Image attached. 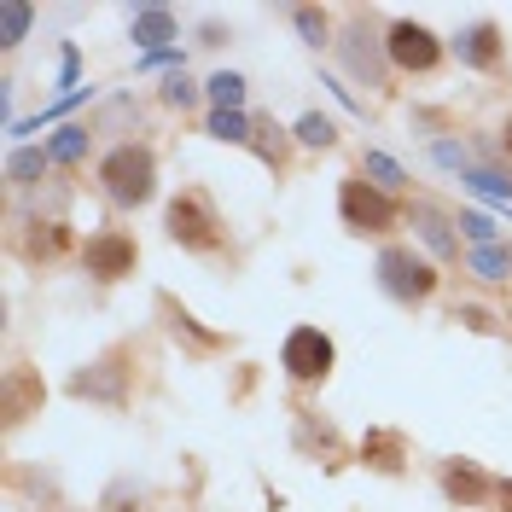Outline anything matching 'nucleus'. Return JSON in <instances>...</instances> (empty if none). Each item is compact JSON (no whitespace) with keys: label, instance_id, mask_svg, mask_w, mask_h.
Segmentation results:
<instances>
[{"label":"nucleus","instance_id":"8","mask_svg":"<svg viewBox=\"0 0 512 512\" xmlns=\"http://www.w3.org/2000/svg\"><path fill=\"white\" fill-rule=\"evenodd\" d=\"M443 495L454 501V507H483L489 478H483L472 460H448V466H443Z\"/></svg>","mask_w":512,"mask_h":512},{"label":"nucleus","instance_id":"23","mask_svg":"<svg viewBox=\"0 0 512 512\" xmlns=\"http://www.w3.org/2000/svg\"><path fill=\"white\" fill-rule=\"evenodd\" d=\"M367 454H379V466H396V454H402V443H396L390 431H379V437H367Z\"/></svg>","mask_w":512,"mask_h":512},{"label":"nucleus","instance_id":"19","mask_svg":"<svg viewBox=\"0 0 512 512\" xmlns=\"http://www.w3.org/2000/svg\"><path fill=\"white\" fill-rule=\"evenodd\" d=\"M88 152V128H59V140H53V158L59 163H76Z\"/></svg>","mask_w":512,"mask_h":512},{"label":"nucleus","instance_id":"5","mask_svg":"<svg viewBox=\"0 0 512 512\" xmlns=\"http://www.w3.org/2000/svg\"><path fill=\"white\" fill-rule=\"evenodd\" d=\"M338 210H344V222H350L355 233H384V227L396 222L390 192L367 187V181H344V187H338Z\"/></svg>","mask_w":512,"mask_h":512},{"label":"nucleus","instance_id":"20","mask_svg":"<svg viewBox=\"0 0 512 512\" xmlns=\"http://www.w3.org/2000/svg\"><path fill=\"white\" fill-rule=\"evenodd\" d=\"M0 24H6V47L24 41V30H30V6H24V0H6V6H0Z\"/></svg>","mask_w":512,"mask_h":512},{"label":"nucleus","instance_id":"16","mask_svg":"<svg viewBox=\"0 0 512 512\" xmlns=\"http://www.w3.org/2000/svg\"><path fill=\"white\" fill-rule=\"evenodd\" d=\"M210 134L216 140H251V117L245 111H210Z\"/></svg>","mask_w":512,"mask_h":512},{"label":"nucleus","instance_id":"22","mask_svg":"<svg viewBox=\"0 0 512 512\" xmlns=\"http://www.w3.org/2000/svg\"><path fill=\"white\" fill-rule=\"evenodd\" d=\"M466 181H472L483 198H507V192H512V181H507V175H495V169H472Z\"/></svg>","mask_w":512,"mask_h":512},{"label":"nucleus","instance_id":"27","mask_svg":"<svg viewBox=\"0 0 512 512\" xmlns=\"http://www.w3.org/2000/svg\"><path fill=\"white\" fill-rule=\"evenodd\" d=\"M501 140H507V146H512V123H507V134H501Z\"/></svg>","mask_w":512,"mask_h":512},{"label":"nucleus","instance_id":"7","mask_svg":"<svg viewBox=\"0 0 512 512\" xmlns=\"http://www.w3.org/2000/svg\"><path fill=\"white\" fill-rule=\"evenodd\" d=\"M82 262H88V274H99V280H123V274H134V239H123V233H94Z\"/></svg>","mask_w":512,"mask_h":512},{"label":"nucleus","instance_id":"10","mask_svg":"<svg viewBox=\"0 0 512 512\" xmlns=\"http://www.w3.org/2000/svg\"><path fill=\"white\" fill-rule=\"evenodd\" d=\"M414 227H419V239H425L437 256H460L454 233H448V216L437 210V204H414Z\"/></svg>","mask_w":512,"mask_h":512},{"label":"nucleus","instance_id":"17","mask_svg":"<svg viewBox=\"0 0 512 512\" xmlns=\"http://www.w3.org/2000/svg\"><path fill=\"white\" fill-rule=\"evenodd\" d=\"M210 99H216V111H239V105H245V82H239V76H210Z\"/></svg>","mask_w":512,"mask_h":512},{"label":"nucleus","instance_id":"24","mask_svg":"<svg viewBox=\"0 0 512 512\" xmlns=\"http://www.w3.org/2000/svg\"><path fill=\"white\" fill-rule=\"evenodd\" d=\"M460 227H466L478 245H489V239H495V222H489V216H478V210H466V216H460Z\"/></svg>","mask_w":512,"mask_h":512},{"label":"nucleus","instance_id":"14","mask_svg":"<svg viewBox=\"0 0 512 512\" xmlns=\"http://www.w3.org/2000/svg\"><path fill=\"white\" fill-rule=\"evenodd\" d=\"M175 35V18L163 12V6H146V12H134V41H169Z\"/></svg>","mask_w":512,"mask_h":512},{"label":"nucleus","instance_id":"3","mask_svg":"<svg viewBox=\"0 0 512 512\" xmlns=\"http://www.w3.org/2000/svg\"><path fill=\"white\" fill-rule=\"evenodd\" d=\"M169 239L187 245V251H216L222 245V222H216V204L204 192H181L169 204Z\"/></svg>","mask_w":512,"mask_h":512},{"label":"nucleus","instance_id":"11","mask_svg":"<svg viewBox=\"0 0 512 512\" xmlns=\"http://www.w3.org/2000/svg\"><path fill=\"white\" fill-rule=\"evenodd\" d=\"M117 373H123L117 361H99V373H94V367H88V373H76V379H70V390H76V396H99V402H117V396H123Z\"/></svg>","mask_w":512,"mask_h":512},{"label":"nucleus","instance_id":"4","mask_svg":"<svg viewBox=\"0 0 512 512\" xmlns=\"http://www.w3.org/2000/svg\"><path fill=\"white\" fill-rule=\"evenodd\" d=\"M280 367H286L297 384H315L332 373V338L320 332V326H297L286 338V350H280Z\"/></svg>","mask_w":512,"mask_h":512},{"label":"nucleus","instance_id":"1","mask_svg":"<svg viewBox=\"0 0 512 512\" xmlns=\"http://www.w3.org/2000/svg\"><path fill=\"white\" fill-rule=\"evenodd\" d=\"M99 187H105V198H111V204L134 210V204H146V198H152V187H158V163H152V152H146V146H117L111 158L99 163Z\"/></svg>","mask_w":512,"mask_h":512},{"label":"nucleus","instance_id":"12","mask_svg":"<svg viewBox=\"0 0 512 512\" xmlns=\"http://www.w3.org/2000/svg\"><path fill=\"white\" fill-rule=\"evenodd\" d=\"M454 53H460L466 64H478V70H489L495 53H501V35L489 30V24H478V30H466L460 41H454Z\"/></svg>","mask_w":512,"mask_h":512},{"label":"nucleus","instance_id":"26","mask_svg":"<svg viewBox=\"0 0 512 512\" xmlns=\"http://www.w3.org/2000/svg\"><path fill=\"white\" fill-rule=\"evenodd\" d=\"M192 94H198V88H192L187 76H169V88H163V99H169V105H192Z\"/></svg>","mask_w":512,"mask_h":512},{"label":"nucleus","instance_id":"9","mask_svg":"<svg viewBox=\"0 0 512 512\" xmlns=\"http://www.w3.org/2000/svg\"><path fill=\"white\" fill-rule=\"evenodd\" d=\"M344 41H350V47H344L350 70L361 76V82H367V88H373V82L384 76V59H379V47H373V35H367V24H355V30L344 35Z\"/></svg>","mask_w":512,"mask_h":512},{"label":"nucleus","instance_id":"2","mask_svg":"<svg viewBox=\"0 0 512 512\" xmlns=\"http://www.w3.org/2000/svg\"><path fill=\"white\" fill-rule=\"evenodd\" d=\"M379 286L396 303H425L437 291V268L425 256H414L408 245H390V251H379Z\"/></svg>","mask_w":512,"mask_h":512},{"label":"nucleus","instance_id":"21","mask_svg":"<svg viewBox=\"0 0 512 512\" xmlns=\"http://www.w3.org/2000/svg\"><path fill=\"white\" fill-rule=\"evenodd\" d=\"M332 134H338V128L326 123V117H303V123H297V140H303V146H332Z\"/></svg>","mask_w":512,"mask_h":512},{"label":"nucleus","instance_id":"13","mask_svg":"<svg viewBox=\"0 0 512 512\" xmlns=\"http://www.w3.org/2000/svg\"><path fill=\"white\" fill-rule=\"evenodd\" d=\"M466 262H472V274H478V280H507V274H512V251H501V245H478Z\"/></svg>","mask_w":512,"mask_h":512},{"label":"nucleus","instance_id":"15","mask_svg":"<svg viewBox=\"0 0 512 512\" xmlns=\"http://www.w3.org/2000/svg\"><path fill=\"white\" fill-rule=\"evenodd\" d=\"M361 163H367V175H373V187H379V192H396L402 181H408V175L396 169V158H384V152H367Z\"/></svg>","mask_w":512,"mask_h":512},{"label":"nucleus","instance_id":"6","mask_svg":"<svg viewBox=\"0 0 512 512\" xmlns=\"http://www.w3.org/2000/svg\"><path fill=\"white\" fill-rule=\"evenodd\" d=\"M384 53H390L396 70H431V64L443 59L437 35L425 30V24H396V30L384 35Z\"/></svg>","mask_w":512,"mask_h":512},{"label":"nucleus","instance_id":"25","mask_svg":"<svg viewBox=\"0 0 512 512\" xmlns=\"http://www.w3.org/2000/svg\"><path fill=\"white\" fill-rule=\"evenodd\" d=\"M297 30H303V35H309V41H315V47H320V41H326V18H320V12H309V6H303V12H297Z\"/></svg>","mask_w":512,"mask_h":512},{"label":"nucleus","instance_id":"18","mask_svg":"<svg viewBox=\"0 0 512 512\" xmlns=\"http://www.w3.org/2000/svg\"><path fill=\"white\" fill-rule=\"evenodd\" d=\"M47 158H53V152H12V163H6V175H12L18 187H30L35 175L47 169Z\"/></svg>","mask_w":512,"mask_h":512}]
</instances>
